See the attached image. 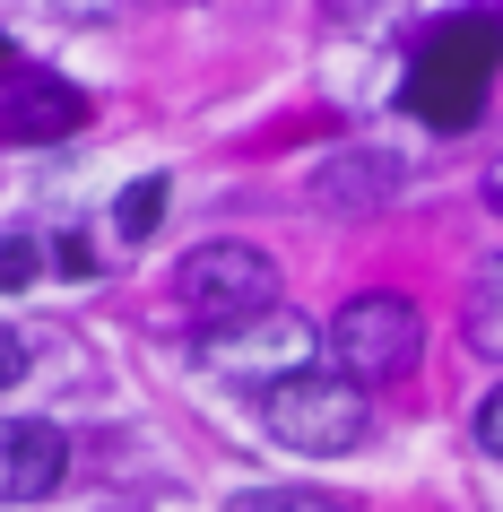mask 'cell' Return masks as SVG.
I'll use <instances>...</instances> for the list:
<instances>
[{"instance_id":"obj_4","label":"cell","mask_w":503,"mask_h":512,"mask_svg":"<svg viewBox=\"0 0 503 512\" xmlns=\"http://www.w3.org/2000/svg\"><path fill=\"white\" fill-rule=\"evenodd\" d=\"M330 356H339L347 382H399L425 356V313L408 296H391V287L347 296L339 313H330Z\"/></svg>"},{"instance_id":"obj_7","label":"cell","mask_w":503,"mask_h":512,"mask_svg":"<svg viewBox=\"0 0 503 512\" xmlns=\"http://www.w3.org/2000/svg\"><path fill=\"white\" fill-rule=\"evenodd\" d=\"M70 478V434L44 417H0V504H44Z\"/></svg>"},{"instance_id":"obj_13","label":"cell","mask_w":503,"mask_h":512,"mask_svg":"<svg viewBox=\"0 0 503 512\" xmlns=\"http://www.w3.org/2000/svg\"><path fill=\"white\" fill-rule=\"evenodd\" d=\"M330 9V27H382V18H399L408 0H321Z\"/></svg>"},{"instance_id":"obj_19","label":"cell","mask_w":503,"mask_h":512,"mask_svg":"<svg viewBox=\"0 0 503 512\" xmlns=\"http://www.w3.org/2000/svg\"><path fill=\"white\" fill-rule=\"evenodd\" d=\"M0 70H9V44H0Z\"/></svg>"},{"instance_id":"obj_12","label":"cell","mask_w":503,"mask_h":512,"mask_svg":"<svg viewBox=\"0 0 503 512\" xmlns=\"http://www.w3.org/2000/svg\"><path fill=\"white\" fill-rule=\"evenodd\" d=\"M35 270H44V243L35 235H0V287H35Z\"/></svg>"},{"instance_id":"obj_17","label":"cell","mask_w":503,"mask_h":512,"mask_svg":"<svg viewBox=\"0 0 503 512\" xmlns=\"http://www.w3.org/2000/svg\"><path fill=\"white\" fill-rule=\"evenodd\" d=\"M61 18H87V27H96V18H113V9H122V0H53Z\"/></svg>"},{"instance_id":"obj_2","label":"cell","mask_w":503,"mask_h":512,"mask_svg":"<svg viewBox=\"0 0 503 512\" xmlns=\"http://www.w3.org/2000/svg\"><path fill=\"white\" fill-rule=\"evenodd\" d=\"M174 304L209 339L217 330H243V322H261V313H278V261H269L261 243H243V235L191 243L183 261H174Z\"/></svg>"},{"instance_id":"obj_18","label":"cell","mask_w":503,"mask_h":512,"mask_svg":"<svg viewBox=\"0 0 503 512\" xmlns=\"http://www.w3.org/2000/svg\"><path fill=\"white\" fill-rule=\"evenodd\" d=\"M486 209H495V217H503V157H495V165H486Z\"/></svg>"},{"instance_id":"obj_3","label":"cell","mask_w":503,"mask_h":512,"mask_svg":"<svg viewBox=\"0 0 503 512\" xmlns=\"http://www.w3.org/2000/svg\"><path fill=\"white\" fill-rule=\"evenodd\" d=\"M261 426L269 443H287L304 460H339L373 434V408H365V382H347L339 365H313V374L261 391Z\"/></svg>"},{"instance_id":"obj_10","label":"cell","mask_w":503,"mask_h":512,"mask_svg":"<svg viewBox=\"0 0 503 512\" xmlns=\"http://www.w3.org/2000/svg\"><path fill=\"white\" fill-rule=\"evenodd\" d=\"M165 200H174V183H165V174L122 183V200H113V235H122V243H148V235L165 226Z\"/></svg>"},{"instance_id":"obj_9","label":"cell","mask_w":503,"mask_h":512,"mask_svg":"<svg viewBox=\"0 0 503 512\" xmlns=\"http://www.w3.org/2000/svg\"><path fill=\"white\" fill-rule=\"evenodd\" d=\"M460 330H469V348L486 356V365H503V252L477 261L469 296H460Z\"/></svg>"},{"instance_id":"obj_8","label":"cell","mask_w":503,"mask_h":512,"mask_svg":"<svg viewBox=\"0 0 503 512\" xmlns=\"http://www.w3.org/2000/svg\"><path fill=\"white\" fill-rule=\"evenodd\" d=\"M399 191H408V157H391V148H339V157L313 165V200L339 217H373Z\"/></svg>"},{"instance_id":"obj_11","label":"cell","mask_w":503,"mask_h":512,"mask_svg":"<svg viewBox=\"0 0 503 512\" xmlns=\"http://www.w3.org/2000/svg\"><path fill=\"white\" fill-rule=\"evenodd\" d=\"M226 512H347L339 495H313V486H235Z\"/></svg>"},{"instance_id":"obj_6","label":"cell","mask_w":503,"mask_h":512,"mask_svg":"<svg viewBox=\"0 0 503 512\" xmlns=\"http://www.w3.org/2000/svg\"><path fill=\"white\" fill-rule=\"evenodd\" d=\"M87 122V96L61 70H35V61H9L0 70V139L9 148H53Z\"/></svg>"},{"instance_id":"obj_16","label":"cell","mask_w":503,"mask_h":512,"mask_svg":"<svg viewBox=\"0 0 503 512\" xmlns=\"http://www.w3.org/2000/svg\"><path fill=\"white\" fill-rule=\"evenodd\" d=\"M18 374H27V339H18V330L0 322V391H9Z\"/></svg>"},{"instance_id":"obj_15","label":"cell","mask_w":503,"mask_h":512,"mask_svg":"<svg viewBox=\"0 0 503 512\" xmlns=\"http://www.w3.org/2000/svg\"><path fill=\"white\" fill-rule=\"evenodd\" d=\"M53 261H61V278H87V270H96V252H87V235H61V243H53Z\"/></svg>"},{"instance_id":"obj_5","label":"cell","mask_w":503,"mask_h":512,"mask_svg":"<svg viewBox=\"0 0 503 512\" xmlns=\"http://www.w3.org/2000/svg\"><path fill=\"white\" fill-rule=\"evenodd\" d=\"M313 356H321V330L304 322V313H261V322H243V330H217L209 339V365L226 382H252V391H278V382L295 374H313Z\"/></svg>"},{"instance_id":"obj_1","label":"cell","mask_w":503,"mask_h":512,"mask_svg":"<svg viewBox=\"0 0 503 512\" xmlns=\"http://www.w3.org/2000/svg\"><path fill=\"white\" fill-rule=\"evenodd\" d=\"M495 70H503V9H451V18H434L417 35L399 96H408V113L425 131H469L486 113Z\"/></svg>"},{"instance_id":"obj_14","label":"cell","mask_w":503,"mask_h":512,"mask_svg":"<svg viewBox=\"0 0 503 512\" xmlns=\"http://www.w3.org/2000/svg\"><path fill=\"white\" fill-rule=\"evenodd\" d=\"M477 443H486V452L503 460V382L486 391V400H477Z\"/></svg>"}]
</instances>
